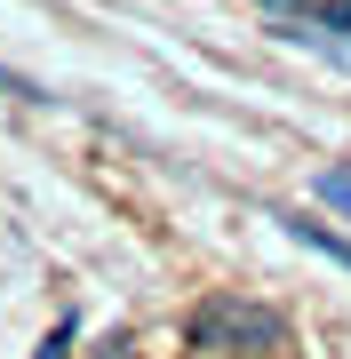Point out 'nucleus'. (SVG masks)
I'll use <instances>...</instances> for the list:
<instances>
[{"label": "nucleus", "instance_id": "obj_3", "mask_svg": "<svg viewBox=\"0 0 351 359\" xmlns=\"http://www.w3.org/2000/svg\"><path fill=\"white\" fill-rule=\"evenodd\" d=\"M312 192H319L327 208H343V216H351V168H319V184H312Z\"/></svg>", "mask_w": 351, "mask_h": 359}, {"label": "nucleus", "instance_id": "obj_2", "mask_svg": "<svg viewBox=\"0 0 351 359\" xmlns=\"http://www.w3.org/2000/svg\"><path fill=\"white\" fill-rule=\"evenodd\" d=\"M280 224H287V240L319 248L327 264H343V271H351V240H336V231H327V224H312V216H280Z\"/></svg>", "mask_w": 351, "mask_h": 359}, {"label": "nucleus", "instance_id": "obj_6", "mask_svg": "<svg viewBox=\"0 0 351 359\" xmlns=\"http://www.w3.org/2000/svg\"><path fill=\"white\" fill-rule=\"evenodd\" d=\"M64 344H72V320H64V327H56V335H48V344H40V359H64Z\"/></svg>", "mask_w": 351, "mask_h": 359}, {"label": "nucleus", "instance_id": "obj_8", "mask_svg": "<svg viewBox=\"0 0 351 359\" xmlns=\"http://www.w3.org/2000/svg\"><path fill=\"white\" fill-rule=\"evenodd\" d=\"M272 8H303V0H272Z\"/></svg>", "mask_w": 351, "mask_h": 359}, {"label": "nucleus", "instance_id": "obj_5", "mask_svg": "<svg viewBox=\"0 0 351 359\" xmlns=\"http://www.w3.org/2000/svg\"><path fill=\"white\" fill-rule=\"evenodd\" d=\"M319 25H336V32H351V0H319Z\"/></svg>", "mask_w": 351, "mask_h": 359}, {"label": "nucleus", "instance_id": "obj_4", "mask_svg": "<svg viewBox=\"0 0 351 359\" xmlns=\"http://www.w3.org/2000/svg\"><path fill=\"white\" fill-rule=\"evenodd\" d=\"M0 88H8L16 104H48V88H40V80H25V72H8V65H0Z\"/></svg>", "mask_w": 351, "mask_h": 359}, {"label": "nucleus", "instance_id": "obj_7", "mask_svg": "<svg viewBox=\"0 0 351 359\" xmlns=\"http://www.w3.org/2000/svg\"><path fill=\"white\" fill-rule=\"evenodd\" d=\"M96 359H128V344H120V335H112V344H96Z\"/></svg>", "mask_w": 351, "mask_h": 359}, {"label": "nucleus", "instance_id": "obj_1", "mask_svg": "<svg viewBox=\"0 0 351 359\" xmlns=\"http://www.w3.org/2000/svg\"><path fill=\"white\" fill-rule=\"evenodd\" d=\"M280 311L247 304V295H208L192 311V351L200 359H256V351H280Z\"/></svg>", "mask_w": 351, "mask_h": 359}]
</instances>
